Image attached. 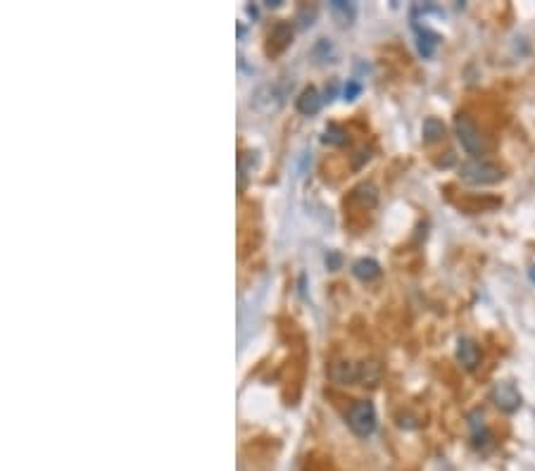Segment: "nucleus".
<instances>
[{
    "label": "nucleus",
    "mask_w": 535,
    "mask_h": 471,
    "mask_svg": "<svg viewBox=\"0 0 535 471\" xmlns=\"http://www.w3.org/2000/svg\"><path fill=\"white\" fill-rule=\"evenodd\" d=\"M290 89H293V84H288V81H274V84H264V86H259V89L253 93V100H250V105H253V107L257 110V112H262V114L278 112V110L283 107V103H286Z\"/></svg>",
    "instance_id": "1"
},
{
    "label": "nucleus",
    "mask_w": 535,
    "mask_h": 471,
    "mask_svg": "<svg viewBox=\"0 0 535 471\" xmlns=\"http://www.w3.org/2000/svg\"><path fill=\"white\" fill-rule=\"evenodd\" d=\"M459 179L471 186H492L504 179V172L497 165L485 160H469L459 167Z\"/></svg>",
    "instance_id": "2"
},
{
    "label": "nucleus",
    "mask_w": 535,
    "mask_h": 471,
    "mask_svg": "<svg viewBox=\"0 0 535 471\" xmlns=\"http://www.w3.org/2000/svg\"><path fill=\"white\" fill-rule=\"evenodd\" d=\"M455 131H457V138L462 143V148L467 150L469 155H483L488 143L481 133L479 124L474 121V117L467 112H459L455 117Z\"/></svg>",
    "instance_id": "3"
},
{
    "label": "nucleus",
    "mask_w": 535,
    "mask_h": 471,
    "mask_svg": "<svg viewBox=\"0 0 535 471\" xmlns=\"http://www.w3.org/2000/svg\"><path fill=\"white\" fill-rule=\"evenodd\" d=\"M347 426L352 428V433L362 435V438L374 433L376 431L374 405H371L369 400H357V403L350 407V412H347Z\"/></svg>",
    "instance_id": "4"
},
{
    "label": "nucleus",
    "mask_w": 535,
    "mask_h": 471,
    "mask_svg": "<svg viewBox=\"0 0 535 471\" xmlns=\"http://www.w3.org/2000/svg\"><path fill=\"white\" fill-rule=\"evenodd\" d=\"M492 400H495V405L502 412H507V414H511V412H516L521 407V395L514 388V383H497L495 391H492Z\"/></svg>",
    "instance_id": "5"
},
{
    "label": "nucleus",
    "mask_w": 535,
    "mask_h": 471,
    "mask_svg": "<svg viewBox=\"0 0 535 471\" xmlns=\"http://www.w3.org/2000/svg\"><path fill=\"white\" fill-rule=\"evenodd\" d=\"M457 359L459 364L464 366V369L474 371L476 366L481 364V347L476 345L471 338H459L457 343Z\"/></svg>",
    "instance_id": "6"
},
{
    "label": "nucleus",
    "mask_w": 535,
    "mask_h": 471,
    "mask_svg": "<svg viewBox=\"0 0 535 471\" xmlns=\"http://www.w3.org/2000/svg\"><path fill=\"white\" fill-rule=\"evenodd\" d=\"M469 428H471V438H474L476 447H485L490 443V431L485 426L483 412H471L469 414Z\"/></svg>",
    "instance_id": "7"
},
{
    "label": "nucleus",
    "mask_w": 535,
    "mask_h": 471,
    "mask_svg": "<svg viewBox=\"0 0 535 471\" xmlns=\"http://www.w3.org/2000/svg\"><path fill=\"white\" fill-rule=\"evenodd\" d=\"M322 105H324V98H322V93H319L314 86H310V89H305L300 93V98H298V112L300 114H317L319 110H322Z\"/></svg>",
    "instance_id": "8"
},
{
    "label": "nucleus",
    "mask_w": 535,
    "mask_h": 471,
    "mask_svg": "<svg viewBox=\"0 0 535 471\" xmlns=\"http://www.w3.org/2000/svg\"><path fill=\"white\" fill-rule=\"evenodd\" d=\"M352 274L362 281H374L381 276V264L376 260H359L352 264Z\"/></svg>",
    "instance_id": "9"
},
{
    "label": "nucleus",
    "mask_w": 535,
    "mask_h": 471,
    "mask_svg": "<svg viewBox=\"0 0 535 471\" xmlns=\"http://www.w3.org/2000/svg\"><path fill=\"white\" fill-rule=\"evenodd\" d=\"M445 138V124L435 117H428L423 121V141L426 143H435V141H443Z\"/></svg>",
    "instance_id": "10"
},
{
    "label": "nucleus",
    "mask_w": 535,
    "mask_h": 471,
    "mask_svg": "<svg viewBox=\"0 0 535 471\" xmlns=\"http://www.w3.org/2000/svg\"><path fill=\"white\" fill-rule=\"evenodd\" d=\"M416 33H419V52H421L423 57H431L433 55V50H435V45H438V33H431L428 29H416Z\"/></svg>",
    "instance_id": "11"
},
{
    "label": "nucleus",
    "mask_w": 535,
    "mask_h": 471,
    "mask_svg": "<svg viewBox=\"0 0 535 471\" xmlns=\"http://www.w3.org/2000/svg\"><path fill=\"white\" fill-rule=\"evenodd\" d=\"M331 13L338 17L340 24H352L354 5L352 3H342V0H333V3H331Z\"/></svg>",
    "instance_id": "12"
},
{
    "label": "nucleus",
    "mask_w": 535,
    "mask_h": 471,
    "mask_svg": "<svg viewBox=\"0 0 535 471\" xmlns=\"http://www.w3.org/2000/svg\"><path fill=\"white\" fill-rule=\"evenodd\" d=\"M274 38L276 43H278V50L281 48H286L288 45V40L293 38V27L290 24H286V22H278V24L274 27V31H271V36H269V40Z\"/></svg>",
    "instance_id": "13"
},
{
    "label": "nucleus",
    "mask_w": 535,
    "mask_h": 471,
    "mask_svg": "<svg viewBox=\"0 0 535 471\" xmlns=\"http://www.w3.org/2000/svg\"><path fill=\"white\" fill-rule=\"evenodd\" d=\"M324 141H326V143H338V145H342V143H347V133L342 131L340 126L331 124L329 129H326V136H324Z\"/></svg>",
    "instance_id": "14"
},
{
    "label": "nucleus",
    "mask_w": 535,
    "mask_h": 471,
    "mask_svg": "<svg viewBox=\"0 0 535 471\" xmlns=\"http://www.w3.org/2000/svg\"><path fill=\"white\" fill-rule=\"evenodd\" d=\"M362 93V84L359 81H347L345 91H342V96H345V100H354V98Z\"/></svg>",
    "instance_id": "15"
},
{
    "label": "nucleus",
    "mask_w": 535,
    "mask_h": 471,
    "mask_svg": "<svg viewBox=\"0 0 535 471\" xmlns=\"http://www.w3.org/2000/svg\"><path fill=\"white\" fill-rule=\"evenodd\" d=\"M528 276H531V281L535 283V264L531 267V271H528Z\"/></svg>",
    "instance_id": "16"
}]
</instances>
